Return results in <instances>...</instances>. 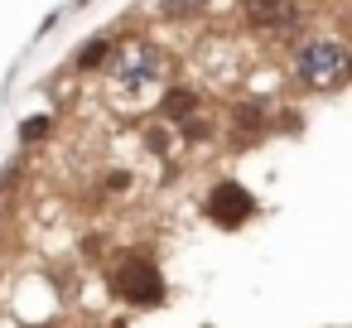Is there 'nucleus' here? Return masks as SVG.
<instances>
[{"mask_svg":"<svg viewBox=\"0 0 352 328\" xmlns=\"http://www.w3.org/2000/svg\"><path fill=\"white\" fill-rule=\"evenodd\" d=\"M251 212H256V198H251V188H241L236 179H222V184L208 193V217H212L222 232H236L241 222H251Z\"/></svg>","mask_w":352,"mask_h":328,"instance_id":"7ed1b4c3","label":"nucleus"},{"mask_svg":"<svg viewBox=\"0 0 352 328\" xmlns=\"http://www.w3.org/2000/svg\"><path fill=\"white\" fill-rule=\"evenodd\" d=\"M111 289L135 304V309H150V304H164V275L150 256H126L116 270H111Z\"/></svg>","mask_w":352,"mask_h":328,"instance_id":"f03ea898","label":"nucleus"},{"mask_svg":"<svg viewBox=\"0 0 352 328\" xmlns=\"http://www.w3.org/2000/svg\"><path fill=\"white\" fill-rule=\"evenodd\" d=\"M352 73V58H347V44L342 39H328V34H314L294 49V83L299 87H314V92H338Z\"/></svg>","mask_w":352,"mask_h":328,"instance_id":"f257e3e1","label":"nucleus"},{"mask_svg":"<svg viewBox=\"0 0 352 328\" xmlns=\"http://www.w3.org/2000/svg\"><path fill=\"white\" fill-rule=\"evenodd\" d=\"M49 131H54V121H49V116H30V121L20 126V140H25V145H34V140H44Z\"/></svg>","mask_w":352,"mask_h":328,"instance_id":"9d476101","label":"nucleus"},{"mask_svg":"<svg viewBox=\"0 0 352 328\" xmlns=\"http://www.w3.org/2000/svg\"><path fill=\"white\" fill-rule=\"evenodd\" d=\"M241 15H246V25L261 30V34H289V30H299V20H304L299 0H241Z\"/></svg>","mask_w":352,"mask_h":328,"instance_id":"20e7f679","label":"nucleus"},{"mask_svg":"<svg viewBox=\"0 0 352 328\" xmlns=\"http://www.w3.org/2000/svg\"><path fill=\"white\" fill-rule=\"evenodd\" d=\"M193 111H198V97H193V92L174 87V92L164 97V116H169V121H184V116H193Z\"/></svg>","mask_w":352,"mask_h":328,"instance_id":"0eeeda50","label":"nucleus"},{"mask_svg":"<svg viewBox=\"0 0 352 328\" xmlns=\"http://www.w3.org/2000/svg\"><path fill=\"white\" fill-rule=\"evenodd\" d=\"M160 68H164V58L155 49H121L116 54V83L121 87H150V83H160Z\"/></svg>","mask_w":352,"mask_h":328,"instance_id":"39448f33","label":"nucleus"},{"mask_svg":"<svg viewBox=\"0 0 352 328\" xmlns=\"http://www.w3.org/2000/svg\"><path fill=\"white\" fill-rule=\"evenodd\" d=\"M155 10L169 15V20H179V15H198V10H203V0H155Z\"/></svg>","mask_w":352,"mask_h":328,"instance_id":"1a4fd4ad","label":"nucleus"},{"mask_svg":"<svg viewBox=\"0 0 352 328\" xmlns=\"http://www.w3.org/2000/svg\"><path fill=\"white\" fill-rule=\"evenodd\" d=\"M265 131H270V121H265L261 107H236V111H232V135H236V140H256V135H265Z\"/></svg>","mask_w":352,"mask_h":328,"instance_id":"423d86ee","label":"nucleus"},{"mask_svg":"<svg viewBox=\"0 0 352 328\" xmlns=\"http://www.w3.org/2000/svg\"><path fill=\"white\" fill-rule=\"evenodd\" d=\"M107 54H111V39H92V44L78 54V68H82V73H87V68H102Z\"/></svg>","mask_w":352,"mask_h":328,"instance_id":"6e6552de","label":"nucleus"}]
</instances>
